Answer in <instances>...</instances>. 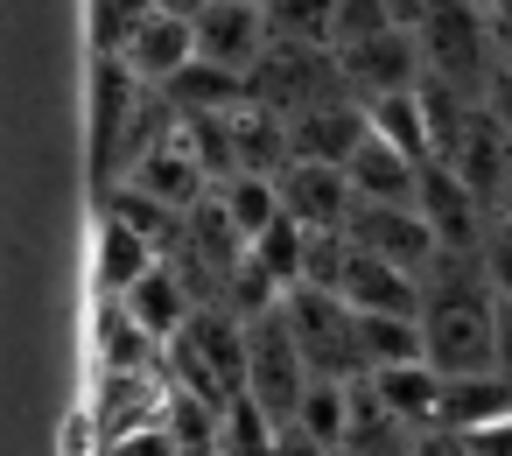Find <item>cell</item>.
I'll return each mask as SVG.
<instances>
[{
	"label": "cell",
	"mask_w": 512,
	"mask_h": 456,
	"mask_svg": "<svg viewBox=\"0 0 512 456\" xmlns=\"http://www.w3.org/2000/svg\"><path fill=\"white\" fill-rule=\"evenodd\" d=\"M169 379L183 393H204L211 407L246 400V316L225 302H204L169 344Z\"/></svg>",
	"instance_id": "obj_1"
},
{
	"label": "cell",
	"mask_w": 512,
	"mask_h": 456,
	"mask_svg": "<svg viewBox=\"0 0 512 456\" xmlns=\"http://www.w3.org/2000/svg\"><path fill=\"white\" fill-rule=\"evenodd\" d=\"M414 36L428 50V78H442V85H456L470 99H484V85L505 64L498 22H491V8H477V0H435V8L414 22Z\"/></svg>",
	"instance_id": "obj_2"
},
{
	"label": "cell",
	"mask_w": 512,
	"mask_h": 456,
	"mask_svg": "<svg viewBox=\"0 0 512 456\" xmlns=\"http://www.w3.org/2000/svg\"><path fill=\"white\" fill-rule=\"evenodd\" d=\"M309 358H302V344H295V323H288V309L274 302V309H260V316H246V400H260L281 428L302 414V393H309Z\"/></svg>",
	"instance_id": "obj_3"
},
{
	"label": "cell",
	"mask_w": 512,
	"mask_h": 456,
	"mask_svg": "<svg viewBox=\"0 0 512 456\" xmlns=\"http://www.w3.org/2000/svg\"><path fill=\"white\" fill-rule=\"evenodd\" d=\"M253 99L267 106V113H281V120H302V113H316V106H330V99H344V71H337V50H316V43H281L274 36V50L253 64Z\"/></svg>",
	"instance_id": "obj_4"
},
{
	"label": "cell",
	"mask_w": 512,
	"mask_h": 456,
	"mask_svg": "<svg viewBox=\"0 0 512 456\" xmlns=\"http://www.w3.org/2000/svg\"><path fill=\"white\" fill-rule=\"evenodd\" d=\"M288 323H295V344L309 358L316 379H365V351H358V309L337 295V288H288L281 295Z\"/></svg>",
	"instance_id": "obj_5"
},
{
	"label": "cell",
	"mask_w": 512,
	"mask_h": 456,
	"mask_svg": "<svg viewBox=\"0 0 512 456\" xmlns=\"http://www.w3.org/2000/svg\"><path fill=\"white\" fill-rule=\"evenodd\" d=\"M337 71H344V92L351 99L379 106L393 92H421L428 85V50H421V36L407 22H393V29L365 36V43H344L337 50Z\"/></svg>",
	"instance_id": "obj_6"
},
{
	"label": "cell",
	"mask_w": 512,
	"mask_h": 456,
	"mask_svg": "<svg viewBox=\"0 0 512 456\" xmlns=\"http://www.w3.org/2000/svg\"><path fill=\"white\" fill-rule=\"evenodd\" d=\"M421 218L435 225V239H442V253H484L491 246V232H498V211L449 169V162H428L421 169Z\"/></svg>",
	"instance_id": "obj_7"
},
{
	"label": "cell",
	"mask_w": 512,
	"mask_h": 456,
	"mask_svg": "<svg viewBox=\"0 0 512 456\" xmlns=\"http://www.w3.org/2000/svg\"><path fill=\"white\" fill-rule=\"evenodd\" d=\"M120 176H127V183H141L148 197H162V204H169V211H183V218H190V211H197V204L218 190V176L204 169L197 141L183 134V120H176V127H169V134H162L148 155H134ZM120 176H113V183H120Z\"/></svg>",
	"instance_id": "obj_8"
},
{
	"label": "cell",
	"mask_w": 512,
	"mask_h": 456,
	"mask_svg": "<svg viewBox=\"0 0 512 456\" xmlns=\"http://www.w3.org/2000/svg\"><path fill=\"white\" fill-rule=\"evenodd\" d=\"M365 253H379V260H393V267H407V274H428L435 267V253H442V239H435V225L421 218V204H351V225H344Z\"/></svg>",
	"instance_id": "obj_9"
},
{
	"label": "cell",
	"mask_w": 512,
	"mask_h": 456,
	"mask_svg": "<svg viewBox=\"0 0 512 456\" xmlns=\"http://www.w3.org/2000/svg\"><path fill=\"white\" fill-rule=\"evenodd\" d=\"M274 50V29H267V8L260 0H211L197 15V57L204 64H225L239 78H253V64Z\"/></svg>",
	"instance_id": "obj_10"
},
{
	"label": "cell",
	"mask_w": 512,
	"mask_h": 456,
	"mask_svg": "<svg viewBox=\"0 0 512 456\" xmlns=\"http://www.w3.org/2000/svg\"><path fill=\"white\" fill-rule=\"evenodd\" d=\"M106 57H120L141 85H155V92H169L190 64H197V22L190 15H169V8H155L120 50H106Z\"/></svg>",
	"instance_id": "obj_11"
},
{
	"label": "cell",
	"mask_w": 512,
	"mask_h": 456,
	"mask_svg": "<svg viewBox=\"0 0 512 456\" xmlns=\"http://www.w3.org/2000/svg\"><path fill=\"white\" fill-rule=\"evenodd\" d=\"M281 204H288V218L309 225V232H344L358 190H351V176H344L337 162H288V169H281Z\"/></svg>",
	"instance_id": "obj_12"
},
{
	"label": "cell",
	"mask_w": 512,
	"mask_h": 456,
	"mask_svg": "<svg viewBox=\"0 0 512 456\" xmlns=\"http://www.w3.org/2000/svg\"><path fill=\"white\" fill-rule=\"evenodd\" d=\"M337 295H344L358 316H421V302H428L421 274H407V267H393V260L365 253L358 239H351V267H344Z\"/></svg>",
	"instance_id": "obj_13"
},
{
	"label": "cell",
	"mask_w": 512,
	"mask_h": 456,
	"mask_svg": "<svg viewBox=\"0 0 512 456\" xmlns=\"http://www.w3.org/2000/svg\"><path fill=\"white\" fill-rule=\"evenodd\" d=\"M113 302H120L148 337H162V344H176V337H183V323L204 309V302H197V288L169 267V253H162V267H148V274H141L127 295H113Z\"/></svg>",
	"instance_id": "obj_14"
},
{
	"label": "cell",
	"mask_w": 512,
	"mask_h": 456,
	"mask_svg": "<svg viewBox=\"0 0 512 456\" xmlns=\"http://www.w3.org/2000/svg\"><path fill=\"white\" fill-rule=\"evenodd\" d=\"M421 169H428V162L400 155L386 134H365V141L351 148V162H344V176H351V190H358L365 204H414V197H421Z\"/></svg>",
	"instance_id": "obj_15"
},
{
	"label": "cell",
	"mask_w": 512,
	"mask_h": 456,
	"mask_svg": "<svg viewBox=\"0 0 512 456\" xmlns=\"http://www.w3.org/2000/svg\"><path fill=\"white\" fill-rule=\"evenodd\" d=\"M372 386H379V400H386L414 435L449 428V372H435L428 358H414V365H386V372H372Z\"/></svg>",
	"instance_id": "obj_16"
},
{
	"label": "cell",
	"mask_w": 512,
	"mask_h": 456,
	"mask_svg": "<svg viewBox=\"0 0 512 456\" xmlns=\"http://www.w3.org/2000/svg\"><path fill=\"white\" fill-rule=\"evenodd\" d=\"M435 162H449V169H456V176H463V183L498 211V190H505V169H512V134L477 106V113H470V127L456 134V148H449V155H435Z\"/></svg>",
	"instance_id": "obj_17"
},
{
	"label": "cell",
	"mask_w": 512,
	"mask_h": 456,
	"mask_svg": "<svg viewBox=\"0 0 512 456\" xmlns=\"http://www.w3.org/2000/svg\"><path fill=\"white\" fill-rule=\"evenodd\" d=\"M148 267H162V246L148 239V232H134V225H120V218H106L99 211V239H92V274H99V288H106V302L113 295H127Z\"/></svg>",
	"instance_id": "obj_18"
},
{
	"label": "cell",
	"mask_w": 512,
	"mask_h": 456,
	"mask_svg": "<svg viewBox=\"0 0 512 456\" xmlns=\"http://www.w3.org/2000/svg\"><path fill=\"white\" fill-rule=\"evenodd\" d=\"M218 204H225V218L246 232V246H253L274 218H288V204H281V176H260V169L225 176V183H218Z\"/></svg>",
	"instance_id": "obj_19"
},
{
	"label": "cell",
	"mask_w": 512,
	"mask_h": 456,
	"mask_svg": "<svg viewBox=\"0 0 512 456\" xmlns=\"http://www.w3.org/2000/svg\"><path fill=\"white\" fill-rule=\"evenodd\" d=\"M99 211H106V218H120V225H134V232H148L162 253H169V246H176V232H183V211H169L162 197H148V190H141V183H127V176L99 190Z\"/></svg>",
	"instance_id": "obj_20"
},
{
	"label": "cell",
	"mask_w": 512,
	"mask_h": 456,
	"mask_svg": "<svg viewBox=\"0 0 512 456\" xmlns=\"http://www.w3.org/2000/svg\"><path fill=\"white\" fill-rule=\"evenodd\" d=\"M358 351H365V372H386V365H414V358H428L421 316H358Z\"/></svg>",
	"instance_id": "obj_21"
},
{
	"label": "cell",
	"mask_w": 512,
	"mask_h": 456,
	"mask_svg": "<svg viewBox=\"0 0 512 456\" xmlns=\"http://www.w3.org/2000/svg\"><path fill=\"white\" fill-rule=\"evenodd\" d=\"M365 113H372V134H386L400 155L435 162V134H428V106H421V92H393V99H379V106H365Z\"/></svg>",
	"instance_id": "obj_22"
},
{
	"label": "cell",
	"mask_w": 512,
	"mask_h": 456,
	"mask_svg": "<svg viewBox=\"0 0 512 456\" xmlns=\"http://www.w3.org/2000/svg\"><path fill=\"white\" fill-rule=\"evenodd\" d=\"M253 267L288 295V288H302V267H309V225H295V218H274L260 239H253Z\"/></svg>",
	"instance_id": "obj_23"
},
{
	"label": "cell",
	"mask_w": 512,
	"mask_h": 456,
	"mask_svg": "<svg viewBox=\"0 0 512 456\" xmlns=\"http://www.w3.org/2000/svg\"><path fill=\"white\" fill-rule=\"evenodd\" d=\"M512 407V379L505 372H463V379H449V428H484V421H498Z\"/></svg>",
	"instance_id": "obj_24"
},
{
	"label": "cell",
	"mask_w": 512,
	"mask_h": 456,
	"mask_svg": "<svg viewBox=\"0 0 512 456\" xmlns=\"http://www.w3.org/2000/svg\"><path fill=\"white\" fill-rule=\"evenodd\" d=\"M295 428L316 435L323 449H344V428H351V379H309Z\"/></svg>",
	"instance_id": "obj_25"
},
{
	"label": "cell",
	"mask_w": 512,
	"mask_h": 456,
	"mask_svg": "<svg viewBox=\"0 0 512 456\" xmlns=\"http://www.w3.org/2000/svg\"><path fill=\"white\" fill-rule=\"evenodd\" d=\"M267 29H274L281 43L337 50V0H267Z\"/></svg>",
	"instance_id": "obj_26"
},
{
	"label": "cell",
	"mask_w": 512,
	"mask_h": 456,
	"mask_svg": "<svg viewBox=\"0 0 512 456\" xmlns=\"http://www.w3.org/2000/svg\"><path fill=\"white\" fill-rule=\"evenodd\" d=\"M148 15H155V0H92V43L99 50H120Z\"/></svg>",
	"instance_id": "obj_27"
},
{
	"label": "cell",
	"mask_w": 512,
	"mask_h": 456,
	"mask_svg": "<svg viewBox=\"0 0 512 456\" xmlns=\"http://www.w3.org/2000/svg\"><path fill=\"white\" fill-rule=\"evenodd\" d=\"M379 29H393V8H386V0H337V50H344V43H365V36H379Z\"/></svg>",
	"instance_id": "obj_28"
},
{
	"label": "cell",
	"mask_w": 512,
	"mask_h": 456,
	"mask_svg": "<svg viewBox=\"0 0 512 456\" xmlns=\"http://www.w3.org/2000/svg\"><path fill=\"white\" fill-rule=\"evenodd\" d=\"M106 456H183V442H176L169 421H148V428H134V435H113Z\"/></svg>",
	"instance_id": "obj_29"
},
{
	"label": "cell",
	"mask_w": 512,
	"mask_h": 456,
	"mask_svg": "<svg viewBox=\"0 0 512 456\" xmlns=\"http://www.w3.org/2000/svg\"><path fill=\"white\" fill-rule=\"evenodd\" d=\"M407 456H477L470 449V435L463 428H428V435H414V449Z\"/></svg>",
	"instance_id": "obj_30"
},
{
	"label": "cell",
	"mask_w": 512,
	"mask_h": 456,
	"mask_svg": "<svg viewBox=\"0 0 512 456\" xmlns=\"http://www.w3.org/2000/svg\"><path fill=\"white\" fill-rule=\"evenodd\" d=\"M470 449H477V456H512V407H505L498 421L470 428Z\"/></svg>",
	"instance_id": "obj_31"
},
{
	"label": "cell",
	"mask_w": 512,
	"mask_h": 456,
	"mask_svg": "<svg viewBox=\"0 0 512 456\" xmlns=\"http://www.w3.org/2000/svg\"><path fill=\"white\" fill-rule=\"evenodd\" d=\"M484 267H491V288H498V302H512V239H505V232H491V246H484Z\"/></svg>",
	"instance_id": "obj_32"
},
{
	"label": "cell",
	"mask_w": 512,
	"mask_h": 456,
	"mask_svg": "<svg viewBox=\"0 0 512 456\" xmlns=\"http://www.w3.org/2000/svg\"><path fill=\"white\" fill-rule=\"evenodd\" d=\"M484 113H491L505 134H512V64H498V78L484 85Z\"/></svg>",
	"instance_id": "obj_33"
},
{
	"label": "cell",
	"mask_w": 512,
	"mask_h": 456,
	"mask_svg": "<svg viewBox=\"0 0 512 456\" xmlns=\"http://www.w3.org/2000/svg\"><path fill=\"white\" fill-rule=\"evenodd\" d=\"M498 372L512 379V302H498Z\"/></svg>",
	"instance_id": "obj_34"
},
{
	"label": "cell",
	"mask_w": 512,
	"mask_h": 456,
	"mask_svg": "<svg viewBox=\"0 0 512 456\" xmlns=\"http://www.w3.org/2000/svg\"><path fill=\"white\" fill-rule=\"evenodd\" d=\"M386 8H393V22H407V29H414V22L435 8V0H386Z\"/></svg>",
	"instance_id": "obj_35"
},
{
	"label": "cell",
	"mask_w": 512,
	"mask_h": 456,
	"mask_svg": "<svg viewBox=\"0 0 512 456\" xmlns=\"http://www.w3.org/2000/svg\"><path fill=\"white\" fill-rule=\"evenodd\" d=\"M155 8H169V15H190V22H197V15L211 8V0H155Z\"/></svg>",
	"instance_id": "obj_36"
},
{
	"label": "cell",
	"mask_w": 512,
	"mask_h": 456,
	"mask_svg": "<svg viewBox=\"0 0 512 456\" xmlns=\"http://www.w3.org/2000/svg\"><path fill=\"white\" fill-rule=\"evenodd\" d=\"M498 218H512V169H505V190H498Z\"/></svg>",
	"instance_id": "obj_37"
},
{
	"label": "cell",
	"mask_w": 512,
	"mask_h": 456,
	"mask_svg": "<svg viewBox=\"0 0 512 456\" xmlns=\"http://www.w3.org/2000/svg\"><path fill=\"white\" fill-rule=\"evenodd\" d=\"M498 43H505V64H512V36H505V29H498Z\"/></svg>",
	"instance_id": "obj_38"
},
{
	"label": "cell",
	"mask_w": 512,
	"mask_h": 456,
	"mask_svg": "<svg viewBox=\"0 0 512 456\" xmlns=\"http://www.w3.org/2000/svg\"><path fill=\"white\" fill-rule=\"evenodd\" d=\"M337 456H358V449H337Z\"/></svg>",
	"instance_id": "obj_39"
},
{
	"label": "cell",
	"mask_w": 512,
	"mask_h": 456,
	"mask_svg": "<svg viewBox=\"0 0 512 456\" xmlns=\"http://www.w3.org/2000/svg\"><path fill=\"white\" fill-rule=\"evenodd\" d=\"M477 8H491V0H477Z\"/></svg>",
	"instance_id": "obj_40"
},
{
	"label": "cell",
	"mask_w": 512,
	"mask_h": 456,
	"mask_svg": "<svg viewBox=\"0 0 512 456\" xmlns=\"http://www.w3.org/2000/svg\"><path fill=\"white\" fill-rule=\"evenodd\" d=\"M260 8H267V0H260Z\"/></svg>",
	"instance_id": "obj_41"
}]
</instances>
